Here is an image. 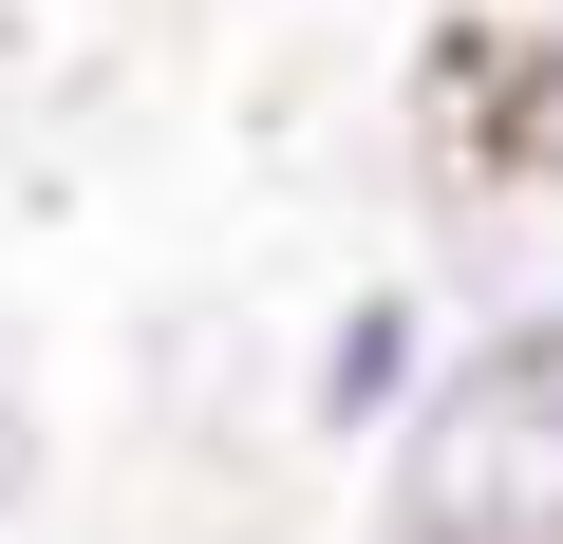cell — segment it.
Listing matches in <instances>:
<instances>
[{
  "label": "cell",
  "mask_w": 563,
  "mask_h": 544,
  "mask_svg": "<svg viewBox=\"0 0 563 544\" xmlns=\"http://www.w3.org/2000/svg\"><path fill=\"white\" fill-rule=\"evenodd\" d=\"M357 469L376 544H563V338H451Z\"/></svg>",
  "instance_id": "cell-1"
},
{
  "label": "cell",
  "mask_w": 563,
  "mask_h": 544,
  "mask_svg": "<svg viewBox=\"0 0 563 544\" xmlns=\"http://www.w3.org/2000/svg\"><path fill=\"white\" fill-rule=\"evenodd\" d=\"M413 282L451 301V338H563V169L451 132V188H432Z\"/></svg>",
  "instance_id": "cell-2"
},
{
  "label": "cell",
  "mask_w": 563,
  "mask_h": 544,
  "mask_svg": "<svg viewBox=\"0 0 563 544\" xmlns=\"http://www.w3.org/2000/svg\"><path fill=\"white\" fill-rule=\"evenodd\" d=\"M432 357H451V301L413 282V263H376V282L301 338V432H320V451H376V432L432 395Z\"/></svg>",
  "instance_id": "cell-3"
},
{
  "label": "cell",
  "mask_w": 563,
  "mask_h": 544,
  "mask_svg": "<svg viewBox=\"0 0 563 544\" xmlns=\"http://www.w3.org/2000/svg\"><path fill=\"white\" fill-rule=\"evenodd\" d=\"M451 132H488V151H544V169H563V57H451Z\"/></svg>",
  "instance_id": "cell-4"
},
{
  "label": "cell",
  "mask_w": 563,
  "mask_h": 544,
  "mask_svg": "<svg viewBox=\"0 0 563 544\" xmlns=\"http://www.w3.org/2000/svg\"><path fill=\"white\" fill-rule=\"evenodd\" d=\"M451 57H563V0H451Z\"/></svg>",
  "instance_id": "cell-5"
},
{
  "label": "cell",
  "mask_w": 563,
  "mask_h": 544,
  "mask_svg": "<svg viewBox=\"0 0 563 544\" xmlns=\"http://www.w3.org/2000/svg\"><path fill=\"white\" fill-rule=\"evenodd\" d=\"M38 469H57V451H38V413H20V395H0V525H20V507H38Z\"/></svg>",
  "instance_id": "cell-6"
}]
</instances>
